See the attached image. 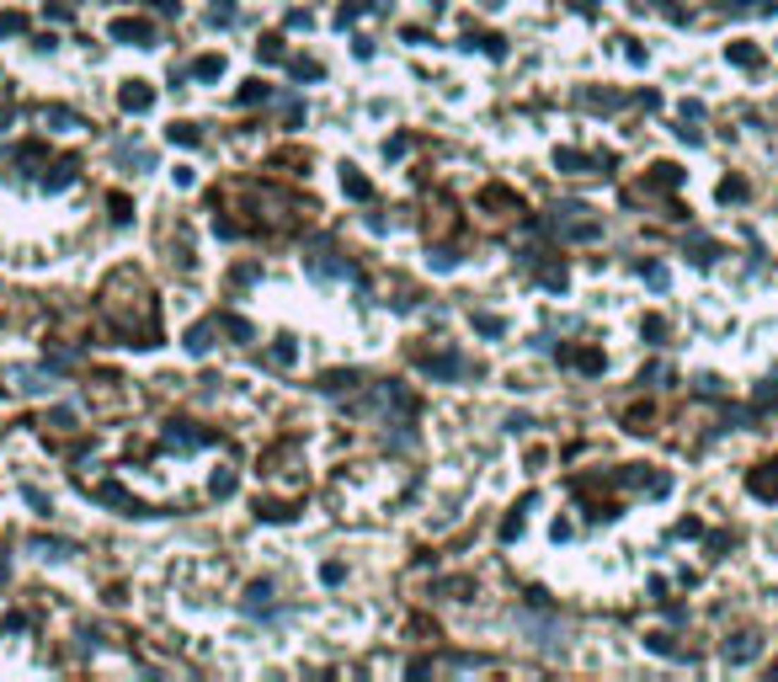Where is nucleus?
Segmentation results:
<instances>
[{"label": "nucleus", "instance_id": "nucleus-1", "mask_svg": "<svg viewBox=\"0 0 778 682\" xmlns=\"http://www.w3.org/2000/svg\"><path fill=\"white\" fill-rule=\"evenodd\" d=\"M123 107H150V91H133L128 85V91H123Z\"/></svg>", "mask_w": 778, "mask_h": 682}]
</instances>
